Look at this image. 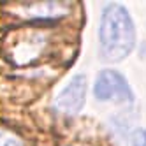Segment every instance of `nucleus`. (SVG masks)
<instances>
[{"mask_svg":"<svg viewBox=\"0 0 146 146\" xmlns=\"http://www.w3.org/2000/svg\"><path fill=\"white\" fill-rule=\"evenodd\" d=\"M100 56L104 62H121L135 48V27L130 13L121 4H108L99 27Z\"/></svg>","mask_w":146,"mask_h":146,"instance_id":"obj_1","label":"nucleus"},{"mask_svg":"<svg viewBox=\"0 0 146 146\" xmlns=\"http://www.w3.org/2000/svg\"><path fill=\"white\" fill-rule=\"evenodd\" d=\"M93 95L100 102H118V104H132L134 92L118 70L104 69L99 72V76L93 85Z\"/></svg>","mask_w":146,"mask_h":146,"instance_id":"obj_2","label":"nucleus"},{"mask_svg":"<svg viewBox=\"0 0 146 146\" xmlns=\"http://www.w3.org/2000/svg\"><path fill=\"white\" fill-rule=\"evenodd\" d=\"M85 102H86V78L83 74H78L56 95L53 108L62 114L74 116V114H78L83 109Z\"/></svg>","mask_w":146,"mask_h":146,"instance_id":"obj_3","label":"nucleus"},{"mask_svg":"<svg viewBox=\"0 0 146 146\" xmlns=\"http://www.w3.org/2000/svg\"><path fill=\"white\" fill-rule=\"evenodd\" d=\"M0 146H25V144H23V141L19 139L18 135H14L13 132L0 129Z\"/></svg>","mask_w":146,"mask_h":146,"instance_id":"obj_4","label":"nucleus"},{"mask_svg":"<svg viewBox=\"0 0 146 146\" xmlns=\"http://www.w3.org/2000/svg\"><path fill=\"white\" fill-rule=\"evenodd\" d=\"M132 146H146V129H137L134 130L132 137H130Z\"/></svg>","mask_w":146,"mask_h":146,"instance_id":"obj_5","label":"nucleus"}]
</instances>
